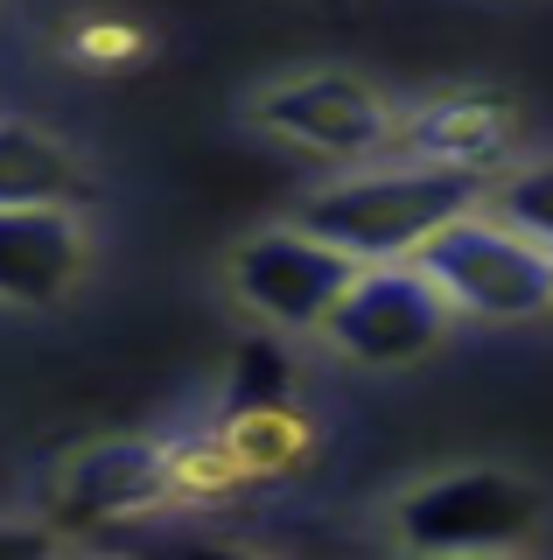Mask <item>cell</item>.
Segmentation results:
<instances>
[{"label": "cell", "instance_id": "6da1fadb", "mask_svg": "<svg viewBox=\"0 0 553 560\" xmlns=\"http://www.w3.org/2000/svg\"><path fill=\"white\" fill-rule=\"evenodd\" d=\"M483 197H491L483 168H442V162H413L407 154L392 168H365V175H343V183L316 189L295 218L372 267V259H413L442 224L483 210Z\"/></svg>", "mask_w": 553, "mask_h": 560}, {"label": "cell", "instance_id": "3957f363", "mask_svg": "<svg viewBox=\"0 0 553 560\" xmlns=\"http://www.w3.org/2000/svg\"><path fill=\"white\" fill-rule=\"evenodd\" d=\"M448 323H456V302L435 288V273L421 259H372L351 280V294L337 302V315L322 323V337L351 364L392 372V364L427 358L448 337Z\"/></svg>", "mask_w": 553, "mask_h": 560}, {"label": "cell", "instance_id": "5b68a950", "mask_svg": "<svg viewBox=\"0 0 553 560\" xmlns=\"http://www.w3.org/2000/svg\"><path fill=\"white\" fill-rule=\"evenodd\" d=\"M357 273H365V259L308 232L302 218L287 232H259L232 253V294L273 329H322Z\"/></svg>", "mask_w": 553, "mask_h": 560}, {"label": "cell", "instance_id": "277c9868", "mask_svg": "<svg viewBox=\"0 0 553 560\" xmlns=\"http://www.w3.org/2000/svg\"><path fill=\"white\" fill-rule=\"evenodd\" d=\"M540 512H546V498L526 477L456 469V477L407 490L400 512H392V533L421 553H505L540 533Z\"/></svg>", "mask_w": 553, "mask_h": 560}, {"label": "cell", "instance_id": "30bf717a", "mask_svg": "<svg viewBox=\"0 0 553 560\" xmlns=\"http://www.w3.org/2000/svg\"><path fill=\"white\" fill-rule=\"evenodd\" d=\"M22 203H84V162L28 119L0 113V210Z\"/></svg>", "mask_w": 553, "mask_h": 560}, {"label": "cell", "instance_id": "9c48e42d", "mask_svg": "<svg viewBox=\"0 0 553 560\" xmlns=\"http://www.w3.org/2000/svg\"><path fill=\"white\" fill-rule=\"evenodd\" d=\"M518 140V113L491 92H442L427 105H413L392 133V148L413 162H442V168H483L491 175Z\"/></svg>", "mask_w": 553, "mask_h": 560}, {"label": "cell", "instance_id": "52a82bcc", "mask_svg": "<svg viewBox=\"0 0 553 560\" xmlns=\"http://www.w3.org/2000/svg\"><path fill=\"white\" fill-rule=\"evenodd\" d=\"M259 127L295 140V148H308V154H330V162H372V154L392 148L400 113H392L372 84L322 70V78L273 84V92L259 98Z\"/></svg>", "mask_w": 553, "mask_h": 560}, {"label": "cell", "instance_id": "ba28073f", "mask_svg": "<svg viewBox=\"0 0 553 560\" xmlns=\"http://www.w3.org/2000/svg\"><path fill=\"white\" fill-rule=\"evenodd\" d=\"M84 273V218L71 203H22L0 210V302L49 308Z\"/></svg>", "mask_w": 553, "mask_h": 560}, {"label": "cell", "instance_id": "4fadbf2b", "mask_svg": "<svg viewBox=\"0 0 553 560\" xmlns=\"http://www.w3.org/2000/svg\"><path fill=\"white\" fill-rule=\"evenodd\" d=\"M57 525H22V518H0V553H49L57 547Z\"/></svg>", "mask_w": 553, "mask_h": 560}, {"label": "cell", "instance_id": "7a4b0ae2", "mask_svg": "<svg viewBox=\"0 0 553 560\" xmlns=\"http://www.w3.org/2000/svg\"><path fill=\"white\" fill-rule=\"evenodd\" d=\"M413 259L435 273V288L456 302V315L532 323V315L553 308V245L505 224L497 210H470V218L442 224Z\"/></svg>", "mask_w": 553, "mask_h": 560}, {"label": "cell", "instance_id": "8fae6325", "mask_svg": "<svg viewBox=\"0 0 553 560\" xmlns=\"http://www.w3.org/2000/svg\"><path fill=\"white\" fill-rule=\"evenodd\" d=\"M483 210H497L505 224H518V232H532L540 245H553V154H546V162H526V168L491 175V197H483Z\"/></svg>", "mask_w": 553, "mask_h": 560}, {"label": "cell", "instance_id": "8992f818", "mask_svg": "<svg viewBox=\"0 0 553 560\" xmlns=\"http://www.w3.org/2000/svg\"><path fill=\"white\" fill-rule=\"evenodd\" d=\"M183 490V455L162 448V442H98L63 463L57 490H49V525L57 533H98V525H119V518H141V512H162L168 498Z\"/></svg>", "mask_w": 553, "mask_h": 560}, {"label": "cell", "instance_id": "7c38bea8", "mask_svg": "<svg viewBox=\"0 0 553 560\" xmlns=\"http://www.w3.org/2000/svg\"><path fill=\"white\" fill-rule=\"evenodd\" d=\"M287 385H295V364L273 337L246 343L232 358V413H287Z\"/></svg>", "mask_w": 553, "mask_h": 560}]
</instances>
